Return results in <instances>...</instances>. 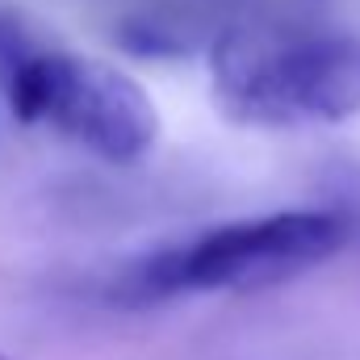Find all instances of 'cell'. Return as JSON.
Here are the masks:
<instances>
[{
  "label": "cell",
  "instance_id": "3957f363",
  "mask_svg": "<svg viewBox=\"0 0 360 360\" xmlns=\"http://www.w3.org/2000/svg\"><path fill=\"white\" fill-rule=\"evenodd\" d=\"M348 248L340 218L323 205L276 210L210 226L193 239L168 243L117 276L113 297L126 306H151L184 293H252L319 269Z\"/></svg>",
  "mask_w": 360,
  "mask_h": 360
},
{
  "label": "cell",
  "instance_id": "277c9868",
  "mask_svg": "<svg viewBox=\"0 0 360 360\" xmlns=\"http://www.w3.org/2000/svg\"><path fill=\"white\" fill-rule=\"evenodd\" d=\"M319 193H323V210H331L340 218L348 243L360 248V164L356 160H335L319 176Z\"/></svg>",
  "mask_w": 360,
  "mask_h": 360
},
{
  "label": "cell",
  "instance_id": "5b68a950",
  "mask_svg": "<svg viewBox=\"0 0 360 360\" xmlns=\"http://www.w3.org/2000/svg\"><path fill=\"white\" fill-rule=\"evenodd\" d=\"M0 360H8V356H0Z\"/></svg>",
  "mask_w": 360,
  "mask_h": 360
},
{
  "label": "cell",
  "instance_id": "6da1fadb",
  "mask_svg": "<svg viewBox=\"0 0 360 360\" xmlns=\"http://www.w3.org/2000/svg\"><path fill=\"white\" fill-rule=\"evenodd\" d=\"M210 89L239 126L302 130L360 113V38L306 25H222Z\"/></svg>",
  "mask_w": 360,
  "mask_h": 360
},
{
  "label": "cell",
  "instance_id": "7a4b0ae2",
  "mask_svg": "<svg viewBox=\"0 0 360 360\" xmlns=\"http://www.w3.org/2000/svg\"><path fill=\"white\" fill-rule=\"evenodd\" d=\"M0 89L21 126H51L89 155L130 168L160 139V109L130 72L38 46L0 13Z\"/></svg>",
  "mask_w": 360,
  "mask_h": 360
}]
</instances>
